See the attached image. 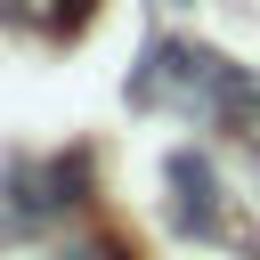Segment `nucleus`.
<instances>
[{
    "instance_id": "3",
    "label": "nucleus",
    "mask_w": 260,
    "mask_h": 260,
    "mask_svg": "<svg viewBox=\"0 0 260 260\" xmlns=\"http://www.w3.org/2000/svg\"><path fill=\"white\" fill-rule=\"evenodd\" d=\"M0 16L24 24V32H41V41H65V32L89 24V0H0Z\"/></svg>"
},
{
    "instance_id": "2",
    "label": "nucleus",
    "mask_w": 260,
    "mask_h": 260,
    "mask_svg": "<svg viewBox=\"0 0 260 260\" xmlns=\"http://www.w3.org/2000/svg\"><path fill=\"white\" fill-rule=\"evenodd\" d=\"M162 179H171V219L187 228V236H228V203H219V171L195 154V146H179L171 162H162Z\"/></svg>"
},
{
    "instance_id": "4",
    "label": "nucleus",
    "mask_w": 260,
    "mask_h": 260,
    "mask_svg": "<svg viewBox=\"0 0 260 260\" xmlns=\"http://www.w3.org/2000/svg\"><path fill=\"white\" fill-rule=\"evenodd\" d=\"M219 122L260 154V73H244V81H236V98H228V114H219Z\"/></svg>"
},
{
    "instance_id": "5",
    "label": "nucleus",
    "mask_w": 260,
    "mask_h": 260,
    "mask_svg": "<svg viewBox=\"0 0 260 260\" xmlns=\"http://www.w3.org/2000/svg\"><path fill=\"white\" fill-rule=\"evenodd\" d=\"M89 260H138V252H122V244H98V252H89Z\"/></svg>"
},
{
    "instance_id": "1",
    "label": "nucleus",
    "mask_w": 260,
    "mask_h": 260,
    "mask_svg": "<svg viewBox=\"0 0 260 260\" xmlns=\"http://www.w3.org/2000/svg\"><path fill=\"white\" fill-rule=\"evenodd\" d=\"M244 65H228L219 49H195V41H146V65L130 73V98L138 106H171V114H228Z\"/></svg>"
}]
</instances>
